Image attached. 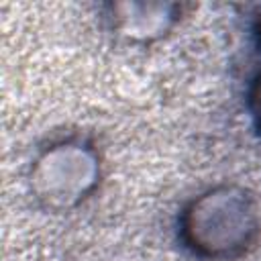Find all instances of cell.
<instances>
[{
    "instance_id": "3957f363",
    "label": "cell",
    "mask_w": 261,
    "mask_h": 261,
    "mask_svg": "<svg viewBox=\"0 0 261 261\" xmlns=\"http://www.w3.org/2000/svg\"><path fill=\"white\" fill-rule=\"evenodd\" d=\"M249 110H251L253 124H255L257 133L261 135V71L257 73V77L253 80L251 90H249Z\"/></svg>"
},
{
    "instance_id": "7a4b0ae2",
    "label": "cell",
    "mask_w": 261,
    "mask_h": 261,
    "mask_svg": "<svg viewBox=\"0 0 261 261\" xmlns=\"http://www.w3.org/2000/svg\"><path fill=\"white\" fill-rule=\"evenodd\" d=\"M98 177V157L92 147L63 141L45 151L31 175L35 196L49 208H67L92 192Z\"/></svg>"
},
{
    "instance_id": "277c9868",
    "label": "cell",
    "mask_w": 261,
    "mask_h": 261,
    "mask_svg": "<svg viewBox=\"0 0 261 261\" xmlns=\"http://www.w3.org/2000/svg\"><path fill=\"white\" fill-rule=\"evenodd\" d=\"M257 35H259V37H261V16H259V18H257Z\"/></svg>"
},
{
    "instance_id": "6da1fadb",
    "label": "cell",
    "mask_w": 261,
    "mask_h": 261,
    "mask_svg": "<svg viewBox=\"0 0 261 261\" xmlns=\"http://www.w3.org/2000/svg\"><path fill=\"white\" fill-rule=\"evenodd\" d=\"M253 198L237 186H220L192 200L179 218L184 245L202 259H234L259 234Z\"/></svg>"
}]
</instances>
